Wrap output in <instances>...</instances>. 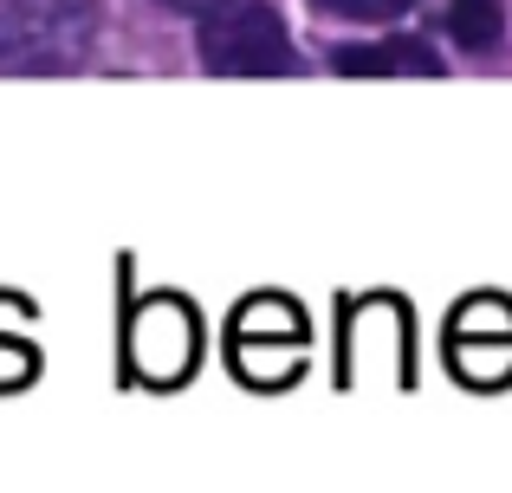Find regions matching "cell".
<instances>
[{"label": "cell", "mask_w": 512, "mask_h": 493, "mask_svg": "<svg viewBox=\"0 0 512 493\" xmlns=\"http://www.w3.org/2000/svg\"><path fill=\"white\" fill-rule=\"evenodd\" d=\"M98 0H7L0 7V72H65L91 52Z\"/></svg>", "instance_id": "1"}, {"label": "cell", "mask_w": 512, "mask_h": 493, "mask_svg": "<svg viewBox=\"0 0 512 493\" xmlns=\"http://www.w3.org/2000/svg\"><path fill=\"white\" fill-rule=\"evenodd\" d=\"M201 65L221 78H286L299 72V46L286 39V26H279L273 7H253V0H240V7L214 13L208 26H201Z\"/></svg>", "instance_id": "2"}, {"label": "cell", "mask_w": 512, "mask_h": 493, "mask_svg": "<svg viewBox=\"0 0 512 493\" xmlns=\"http://www.w3.org/2000/svg\"><path fill=\"white\" fill-rule=\"evenodd\" d=\"M195 351H201V325L182 299H150L130 325V357L150 383H182L195 370Z\"/></svg>", "instance_id": "3"}, {"label": "cell", "mask_w": 512, "mask_h": 493, "mask_svg": "<svg viewBox=\"0 0 512 493\" xmlns=\"http://www.w3.org/2000/svg\"><path fill=\"white\" fill-rule=\"evenodd\" d=\"M234 344H240V370L253 377H286L292 357L305 351V318L286 299H253L234 318Z\"/></svg>", "instance_id": "4"}, {"label": "cell", "mask_w": 512, "mask_h": 493, "mask_svg": "<svg viewBox=\"0 0 512 493\" xmlns=\"http://www.w3.org/2000/svg\"><path fill=\"white\" fill-rule=\"evenodd\" d=\"M331 65H338L344 78H389V72H415V78H435L441 59L428 46H415V39H376V46H344L331 52Z\"/></svg>", "instance_id": "5"}, {"label": "cell", "mask_w": 512, "mask_h": 493, "mask_svg": "<svg viewBox=\"0 0 512 493\" xmlns=\"http://www.w3.org/2000/svg\"><path fill=\"white\" fill-rule=\"evenodd\" d=\"M480 351H493V357H506V364H512V305L474 299L461 318H454V364L474 370Z\"/></svg>", "instance_id": "6"}, {"label": "cell", "mask_w": 512, "mask_h": 493, "mask_svg": "<svg viewBox=\"0 0 512 493\" xmlns=\"http://www.w3.org/2000/svg\"><path fill=\"white\" fill-rule=\"evenodd\" d=\"M448 33L461 39V46L487 52V46H500V33H506V7L500 0H454L448 7Z\"/></svg>", "instance_id": "7"}, {"label": "cell", "mask_w": 512, "mask_h": 493, "mask_svg": "<svg viewBox=\"0 0 512 493\" xmlns=\"http://www.w3.org/2000/svg\"><path fill=\"white\" fill-rule=\"evenodd\" d=\"M325 13H344V20H389V13H402L409 0H318Z\"/></svg>", "instance_id": "8"}, {"label": "cell", "mask_w": 512, "mask_h": 493, "mask_svg": "<svg viewBox=\"0 0 512 493\" xmlns=\"http://www.w3.org/2000/svg\"><path fill=\"white\" fill-rule=\"evenodd\" d=\"M163 7H175V13H214L221 0H163Z\"/></svg>", "instance_id": "9"}]
</instances>
